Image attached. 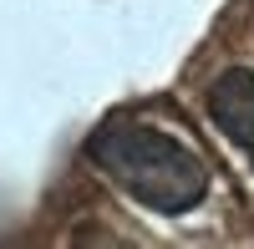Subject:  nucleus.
Listing matches in <instances>:
<instances>
[{
  "label": "nucleus",
  "instance_id": "f03ea898",
  "mask_svg": "<svg viewBox=\"0 0 254 249\" xmlns=\"http://www.w3.org/2000/svg\"><path fill=\"white\" fill-rule=\"evenodd\" d=\"M203 107H208V122L254 163V71L249 66L219 71L203 92Z\"/></svg>",
  "mask_w": 254,
  "mask_h": 249
},
{
  "label": "nucleus",
  "instance_id": "f257e3e1",
  "mask_svg": "<svg viewBox=\"0 0 254 249\" xmlns=\"http://www.w3.org/2000/svg\"><path fill=\"white\" fill-rule=\"evenodd\" d=\"M87 153L117 188L153 214H188L208 193V168L183 137L147 127V122H102Z\"/></svg>",
  "mask_w": 254,
  "mask_h": 249
}]
</instances>
